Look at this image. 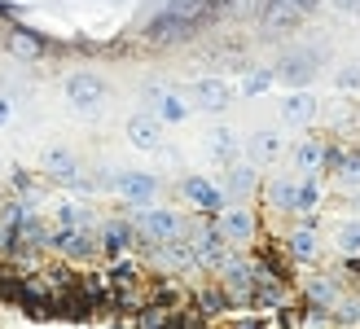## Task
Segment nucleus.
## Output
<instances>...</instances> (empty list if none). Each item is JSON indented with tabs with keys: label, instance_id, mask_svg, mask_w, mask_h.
Instances as JSON below:
<instances>
[{
	"label": "nucleus",
	"instance_id": "nucleus-1",
	"mask_svg": "<svg viewBox=\"0 0 360 329\" xmlns=\"http://www.w3.org/2000/svg\"><path fill=\"white\" fill-rule=\"evenodd\" d=\"M141 233L154 237V242H180V233H185V219H180L176 211L167 207H150V211H141Z\"/></svg>",
	"mask_w": 360,
	"mask_h": 329
},
{
	"label": "nucleus",
	"instance_id": "nucleus-2",
	"mask_svg": "<svg viewBox=\"0 0 360 329\" xmlns=\"http://www.w3.org/2000/svg\"><path fill=\"white\" fill-rule=\"evenodd\" d=\"M146 101L154 105V115L163 119V123H185L189 119V101L176 93V88H163V84H154L146 88Z\"/></svg>",
	"mask_w": 360,
	"mask_h": 329
},
{
	"label": "nucleus",
	"instance_id": "nucleus-3",
	"mask_svg": "<svg viewBox=\"0 0 360 329\" xmlns=\"http://www.w3.org/2000/svg\"><path fill=\"white\" fill-rule=\"evenodd\" d=\"M101 97H105V84L97 75H70L66 79V101L75 110H97Z\"/></svg>",
	"mask_w": 360,
	"mask_h": 329
},
{
	"label": "nucleus",
	"instance_id": "nucleus-4",
	"mask_svg": "<svg viewBox=\"0 0 360 329\" xmlns=\"http://www.w3.org/2000/svg\"><path fill=\"white\" fill-rule=\"evenodd\" d=\"M44 172H49L53 180H62V185H70V189H79V185H84V180H79V162H75V154L62 150V145H49V150H44Z\"/></svg>",
	"mask_w": 360,
	"mask_h": 329
},
{
	"label": "nucleus",
	"instance_id": "nucleus-5",
	"mask_svg": "<svg viewBox=\"0 0 360 329\" xmlns=\"http://www.w3.org/2000/svg\"><path fill=\"white\" fill-rule=\"evenodd\" d=\"M193 101H198V110H207V115H220V110H229L233 93H229V84H224V79L207 75V79H198V84H193Z\"/></svg>",
	"mask_w": 360,
	"mask_h": 329
},
{
	"label": "nucleus",
	"instance_id": "nucleus-6",
	"mask_svg": "<svg viewBox=\"0 0 360 329\" xmlns=\"http://www.w3.org/2000/svg\"><path fill=\"white\" fill-rule=\"evenodd\" d=\"M128 141L136 150H158V145H163V119L158 115H132L128 119Z\"/></svg>",
	"mask_w": 360,
	"mask_h": 329
},
{
	"label": "nucleus",
	"instance_id": "nucleus-7",
	"mask_svg": "<svg viewBox=\"0 0 360 329\" xmlns=\"http://www.w3.org/2000/svg\"><path fill=\"white\" fill-rule=\"evenodd\" d=\"M273 70H277V79L303 88V84L312 79V70H316V53H285V58H281Z\"/></svg>",
	"mask_w": 360,
	"mask_h": 329
},
{
	"label": "nucleus",
	"instance_id": "nucleus-8",
	"mask_svg": "<svg viewBox=\"0 0 360 329\" xmlns=\"http://www.w3.org/2000/svg\"><path fill=\"white\" fill-rule=\"evenodd\" d=\"M193 254H198L202 264H211V268H224V264H229V237L220 233V224L198 237V242H193Z\"/></svg>",
	"mask_w": 360,
	"mask_h": 329
},
{
	"label": "nucleus",
	"instance_id": "nucleus-9",
	"mask_svg": "<svg viewBox=\"0 0 360 329\" xmlns=\"http://www.w3.org/2000/svg\"><path fill=\"white\" fill-rule=\"evenodd\" d=\"M180 193H185L198 211H224V193L215 189L211 180H202V176H189L185 185H180Z\"/></svg>",
	"mask_w": 360,
	"mask_h": 329
},
{
	"label": "nucleus",
	"instance_id": "nucleus-10",
	"mask_svg": "<svg viewBox=\"0 0 360 329\" xmlns=\"http://www.w3.org/2000/svg\"><path fill=\"white\" fill-rule=\"evenodd\" d=\"M115 189L128 198V202H150V198L158 193V180H154L150 172H123V176L115 180Z\"/></svg>",
	"mask_w": 360,
	"mask_h": 329
},
{
	"label": "nucleus",
	"instance_id": "nucleus-11",
	"mask_svg": "<svg viewBox=\"0 0 360 329\" xmlns=\"http://www.w3.org/2000/svg\"><path fill=\"white\" fill-rule=\"evenodd\" d=\"M220 233L229 237V242H250V237H255V219H250V211L233 207V211L220 215Z\"/></svg>",
	"mask_w": 360,
	"mask_h": 329
},
{
	"label": "nucleus",
	"instance_id": "nucleus-12",
	"mask_svg": "<svg viewBox=\"0 0 360 329\" xmlns=\"http://www.w3.org/2000/svg\"><path fill=\"white\" fill-rule=\"evenodd\" d=\"M281 150H285V141H281V132H255L250 136V162H277L281 158Z\"/></svg>",
	"mask_w": 360,
	"mask_h": 329
},
{
	"label": "nucleus",
	"instance_id": "nucleus-13",
	"mask_svg": "<svg viewBox=\"0 0 360 329\" xmlns=\"http://www.w3.org/2000/svg\"><path fill=\"white\" fill-rule=\"evenodd\" d=\"M53 246H62L70 259H88V254H97V242L88 233H79V228H66V233H58L53 237Z\"/></svg>",
	"mask_w": 360,
	"mask_h": 329
},
{
	"label": "nucleus",
	"instance_id": "nucleus-14",
	"mask_svg": "<svg viewBox=\"0 0 360 329\" xmlns=\"http://www.w3.org/2000/svg\"><path fill=\"white\" fill-rule=\"evenodd\" d=\"M281 115H285V123H308L316 115V97L312 93H290L281 105Z\"/></svg>",
	"mask_w": 360,
	"mask_h": 329
},
{
	"label": "nucleus",
	"instance_id": "nucleus-15",
	"mask_svg": "<svg viewBox=\"0 0 360 329\" xmlns=\"http://www.w3.org/2000/svg\"><path fill=\"white\" fill-rule=\"evenodd\" d=\"M128 246H132V224H123V219H115V224H105V233H101V250L123 254Z\"/></svg>",
	"mask_w": 360,
	"mask_h": 329
},
{
	"label": "nucleus",
	"instance_id": "nucleus-16",
	"mask_svg": "<svg viewBox=\"0 0 360 329\" xmlns=\"http://www.w3.org/2000/svg\"><path fill=\"white\" fill-rule=\"evenodd\" d=\"M211 154L220 162H233V154H238V136H233V127H211Z\"/></svg>",
	"mask_w": 360,
	"mask_h": 329
},
{
	"label": "nucleus",
	"instance_id": "nucleus-17",
	"mask_svg": "<svg viewBox=\"0 0 360 329\" xmlns=\"http://www.w3.org/2000/svg\"><path fill=\"white\" fill-rule=\"evenodd\" d=\"M9 53H18V58H40V40H35V35H27V31H13L9 35Z\"/></svg>",
	"mask_w": 360,
	"mask_h": 329
},
{
	"label": "nucleus",
	"instance_id": "nucleus-18",
	"mask_svg": "<svg viewBox=\"0 0 360 329\" xmlns=\"http://www.w3.org/2000/svg\"><path fill=\"white\" fill-rule=\"evenodd\" d=\"M273 202L299 211V180H277V185H273Z\"/></svg>",
	"mask_w": 360,
	"mask_h": 329
},
{
	"label": "nucleus",
	"instance_id": "nucleus-19",
	"mask_svg": "<svg viewBox=\"0 0 360 329\" xmlns=\"http://www.w3.org/2000/svg\"><path fill=\"white\" fill-rule=\"evenodd\" d=\"M273 79H277V70H250L246 75V97H259V93H268V88H273Z\"/></svg>",
	"mask_w": 360,
	"mask_h": 329
},
{
	"label": "nucleus",
	"instance_id": "nucleus-20",
	"mask_svg": "<svg viewBox=\"0 0 360 329\" xmlns=\"http://www.w3.org/2000/svg\"><path fill=\"white\" fill-rule=\"evenodd\" d=\"M338 250H343V254H360V219H352V224L338 228Z\"/></svg>",
	"mask_w": 360,
	"mask_h": 329
},
{
	"label": "nucleus",
	"instance_id": "nucleus-21",
	"mask_svg": "<svg viewBox=\"0 0 360 329\" xmlns=\"http://www.w3.org/2000/svg\"><path fill=\"white\" fill-rule=\"evenodd\" d=\"M229 189L233 193H250L255 189V167H233L229 172Z\"/></svg>",
	"mask_w": 360,
	"mask_h": 329
},
{
	"label": "nucleus",
	"instance_id": "nucleus-22",
	"mask_svg": "<svg viewBox=\"0 0 360 329\" xmlns=\"http://www.w3.org/2000/svg\"><path fill=\"white\" fill-rule=\"evenodd\" d=\"M321 158H326V154H321V145H312V141H303L299 150H295V162H299V167H321Z\"/></svg>",
	"mask_w": 360,
	"mask_h": 329
},
{
	"label": "nucleus",
	"instance_id": "nucleus-23",
	"mask_svg": "<svg viewBox=\"0 0 360 329\" xmlns=\"http://www.w3.org/2000/svg\"><path fill=\"white\" fill-rule=\"evenodd\" d=\"M334 84L343 88V93H356V88H360V66H356V62H352V66H343V70L334 75Z\"/></svg>",
	"mask_w": 360,
	"mask_h": 329
},
{
	"label": "nucleus",
	"instance_id": "nucleus-24",
	"mask_svg": "<svg viewBox=\"0 0 360 329\" xmlns=\"http://www.w3.org/2000/svg\"><path fill=\"white\" fill-rule=\"evenodd\" d=\"M290 254H295V259H312V233L308 228L290 237Z\"/></svg>",
	"mask_w": 360,
	"mask_h": 329
},
{
	"label": "nucleus",
	"instance_id": "nucleus-25",
	"mask_svg": "<svg viewBox=\"0 0 360 329\" xmlns=\"http://www.w3.org/2000/svg\"><path fill=\"white\" fill-rule=\"evenodd\" d=\"M224 5H229V13H233V18H246V13H255L264 0H224Z\"/></svg>",
	"mask_w": 360,
	"mask_h": 329
},
{
	"label": "nucleus",
	"instance_id": "nucleus-26",
	"mask_svg": "<svg viewBox=\"0 0 360 329\" xmlns=\"http://www.w3.org/2000/svg\"><path fill=\"white\" fill-rule=\"evenodd\" d=\"M264 5H290V9H299V13H308L312 0H264Z\"/></svg>",
	"mask_w": 360,
	"mask_h": 329
},
{
	"label": "nucleus",
	"instance_id": "nucleus-27",
	"mask_svg": "<svg viewBox=\"0 0 360 329\" xmlns=\"http://www.w3.org/2000/svg\"><path fill=\"white\" fill-rule=\"evenodd\" d=\"M9 115H13V101H9V97H0V123H9Z\"/></svg>",
	"mask_w": 360,
	"mask_h": 329
},
{
	"label": "nucleus",
	"instance_id": "nucleus-28",
	"mask_svg": "<svg viewBox=\"0 0 360 329\" xmlns=\"http://www.w3.org/2000/svg\"><path fill=\"white\" fill-rule=\"evenodd\" d=\"M338 9H347V13H360V0H334Z\"/></svg>",
	"mask_w": 360,
	"mask_h": 329
}]
</instances>
